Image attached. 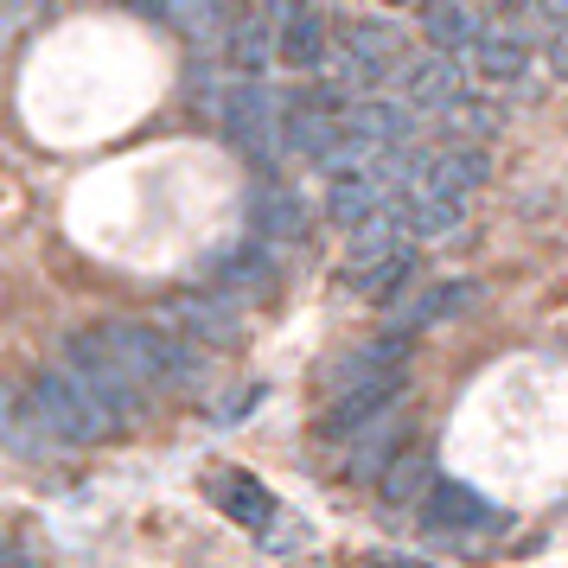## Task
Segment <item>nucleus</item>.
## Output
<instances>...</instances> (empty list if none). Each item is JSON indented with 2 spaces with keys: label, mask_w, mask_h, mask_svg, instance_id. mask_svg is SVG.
I'll list each match as a JSON object with an SVG mask.
<instances>
[{
  "label": "nucleus",
  "mask_w": 568,
  "mask_h": 568,
  "mask_svg": "<svg viewBox=\"0 0 568 568\" xmlns=\"http://www.w3.org/2000/svg\"><path fill=\"white\" fill-rule=\"evenodd\" d=\"M403 377H409V338L403 333H389V338H377V345L352 352V358L326 377L333 403H326V422H320V428H326V435H352V428H364L377 409L403 403Z\"/></svg>",
  "instance_id": "1"
},
{
  "label": "nucleus",
  "mask_w": 568,
  "mask_h": 568,
  "mask_svg": "<svg viewBox=\"0 0 568 568\" xmlns=\"http://www.w3.org/2000/svg\"><path fill=\"white\" fill-rule=\"evenodd\" d=\"M90 338L109 352V364L129 377L141 396L148 389H173V384H185L192 377V345L185 338H173L166 326H148V320H97L90 326Z\"/></svg>",
  "instance_id": "2"
},
{
  "label": "nucleus",
  "mask_w": 568,
  "mask_h": 568,
  "mask_svg": "<svg viewBox=\"0 0 568 568\" xmlns=\"http://www.w3.org/2000/svg\"><path fill=\"white\" fill-rule=\"evenodd\" d=\"M27 422L45 440H64V447H90V440L115 435V415H109L103 403H97V396H90V389L64 371V364L32 371V384H27Z\"/></svg>",
  "instance_id": "3"
},
{
  "label": "nucleus",
  "mask_w": 568,
  "mask_h": 568,
  "mask_svg": "<svg viewBox=\"0 0 568 568\" xmlns=\"http://www.w3.org/2000/svg\"><path fill=\"white\" fill-rule=\"evenodd\" d=\"M282 115H287V97H275L262 78L236 83L231 97L217 103V129L243 160H282Z\"/></svg>",
  "instance_id": "4"
},
{
  "label": "nucleus",
  "mask_w": 568,
  "mask_h": 568,
  "mask_svg": "<svg viewBox=\"0 0 568 568\" xmlns=\"http://www.w3.org/2000/svg\"><path fill=\"white\" fill-rule=\"evenodd\" d=\"M491 160L479 141H454V148H428L422 160H403V199H466L479 192Z\"/></svg>",
  "instance_id": "5"
},
{
  "label": "nucleus",
  "mask_w": 568,
  "mask_h": 568,
  "mask_svg": "<svg viewBox=\"0 0 568 568\" xmlns=\"http://www.w3.org/2000/svg\"><path fill=\"white\" fill-rule=\"evenodd\" d=\"M64 371H71V377H78V384L90 389V396H97L109 415H115V428H129L134 415H141V389H134L129 377L109 364V352L97 345V338H90V326L64 338Z\"/></svg>",
  "instance_id": "6"
},
{
  "label": "nucleus",
  "mask_w": 568,
  "mask_h": 568,
  "mask_svg": "<svg viewBox=\"0 0 568 568\" xmlns=\"http://www.w3.org/2000/svg\"><path fill=\"white\" fill-rule=\"evenodd\" d=\"M160 320H166V333L173 338H185L192 352L199 345H236L243 338V313H236V301L231 294H173L166 307H160Z\"/></svg>",
  "instance_id": "7"
},
{
  "label": "nucleus",
  "mask_w": 568,
  "mask_h": 568,
  "mask_svg": "<svg viewBox=\"0 0 568 568\" xmlns=\"http://www.w3.org/2000/svg\"><path fill=\"white\" fill-rule=\"evenodd\" d=\"M403 32L384 27V20H345L338 27V71H345V83H384L403 71Z\"/></svg>",
  "instance_id": "8"
},
{
  "label": "nucleus",
  "mask_w": 568,
  "mask_h": 568,
  "mask_svg": "<svg viewBox=\"0 0 568 568\" xmlns=\"http://www.w3.org/2000/svg\"><path fill=\"white\" fill-rule=\"evenodd\" d=\"M211 282L217 294H231V301H262V294H275L282 287V262L268 243H231V250H217L211 256Z\"/></svg>",
  "instance_id": "9"
},
{
  "label": "nucleus",
  "mask_w": 568,
  "mask_h": 568,
  "mask_svg": "<svg viewBox=\"0 0 568 568\" xmlns=\"http://www.w3.org/2000/svg\"><path fill=\"white\" fill-rule=\"evenodd\" d=\"M396 83H403V109L409 115H422V109H447L466 103V78H460V58H440V52H422L409 58L403 71H396Z\"/></svg>",
  "instance_id": "10"
},
{
  "label": "nucleus",
  "mask_w": 568,
  "mask_h": 568,
  "mask_svg": "<svg viewBox=\"0 0 568 568\" xmlns=\"http://www.w3.org/2000/svg\"><path fill=\"white\" fill-rule=\"evenodd\" d=\"M422 524L440 530V537L486 530V524H491V498H486V491H473V486H460V479H435L428 498H422Z\"/></svg>",
  "instance_id": "11"
},
{
  "label": "nucleus",
  "mask_w": 568,
  "mask_h": 568,
  "mask_svg": "<svg viewBox=\"0 0 568 568\" xmlns=\"http://www.w3.org/2000/svg\"><path fill=\"white\" fill-rule=\"evenodd\" d=\"M275 58L294 64V71H320V58H326V20H320V7L287 0L282 32H275Z\"/></svg>",
  "instance_id": "12"
},
{
  "label": "nucleus",
  "mask_w": 568,
  "mask_h": 568,
  "mask_svg": "<svg viewBox=\"0 0 568 568\" xmlns=\"http://www.w3.org/2000/svg\"><path fill=\"white\" fill-rule=\"evenodd\" d=\"M396 447H403V403L377 409L358 428V447H352V460H345V479H377V473L396 460Z\"/></svg>",
  "instance_id": "13"
},
{
  "label": "nucleus",
  "mask_w": 568,
  "mask_h": 568,
  "mask_svg": "<svg viewBox=\"0 0 568 568\" xmlns=\"http://www.w3.org/2000/svg\"><path fill=\"white\" fill-rule=\"evenodd\" d=\"M211 498H217V511L231 517V524H243V530H268V524H275V491L262 486V479H250V473H217V479H211Z\"/></svg>",
  "instance_id": "14"
},
{
  "label": "nucleus",
  "mask_w": 568,
  "mask_h": 568,
  "mask_svg": "<svg viewBox=\"0 0 568 568\" xmlns=\"http://www.w3.org/2000/svg\"><path fill=\"white\" fill-rule=\"evenodd\" d=\"M428 486H435V460H428V447H415V440H403V447H396V460L377 473V491H384V505L396 517L409 511Z\"/></svg>",
  "instance_id": "15"
},
{
  "label": "nucleus",
  "mask_w": 568,
  "mask_h": 568,
  "mask_svg": "<svg viewBox=\"0 0 568 568\" xmlns=\"http://www.w3.org/2000/svg\"><path fill=\"white\" fill-rule=\"evenodd\" d=\"M479 39H486V20H479V7H466V0H440V7H428V45H435L440 58L473 52Z\"/></svg>",
  "instance_id": "16"
},
{
  "label": "nucleus",
  "mask_w": 568,
  "mask_h": 568,
  "mask_svg": "<svg viewBox=\"0 0 568 568\" xmlns=\"http://www.w3.org/2000/svg\"><path fill=\"white\" fill-rule=\"evenodd\" d=\"M256 236L262 243H294L307 236V205L294 185H262L256 192Z\"/></svg>",
  "instance_id": "17"
},
{
  "label": "nucleus",
  "mask_w": 568,
  "mask_h": 568,
  "mask_svg": "<svg viewBox=\"0 0 568 568\" xmlns=\"http://www.w3.org/2000/svg\"><path fill=\"white\" fill-rule=\"evenodd\" d=\"M268 52H275V32L262 27V13L250 7V13H236L231 27H224V58H231L243 78H262V64H268Z\"/></svg>",
  "instance_id": "18"
},
{
  "label": "nucleus",
  "mask_w": 568,
  "mask_h": 568,
  "mask_svg": "<svg viewBox=\"0 0 568 568\" xmlns=\"http://www.w3.org/2000/svg\"><path fill=\"white\" fill-rule=\"evenodd\" d=\"M473 64H479V78H491V83H517L530 71V39H524V32H486V39L473 45Z\"/></svg>",
  "instance_id": "19"
},
{
  "label": "nucleus",
  "mask_w": 568,
  "mask_h": 568,
  "mask_svg": "<svg viewBox=\"0 0 568 568\" xmlns=\"http://www.w3.org/2000/svg\"><path fill=\"white\" fill-rule=\"evenodd\" d=\"M396 217H403V236H440L466 217V199H396Z\"/></svg>",
  "instance_id": "20"
},
{
  "label": "nucleus",
  "mask_w": 568,
  "mask_h": 568,
  "mask_svg": "<svg viewBox=\"0 0 568 568\" xmlns=\"http://www.w3.org/2000/svg\"><path fill=\"white\" fill-rule=\"evenodd\" d=\"M409 268H415V243H409V250H396V256H384V262H371V268H352L345 282L358 287L364 301H389V294H396V282H403Z\"/></svg>",
  "instance_id": "21"
},
{
  "label": "nucleus",
  "mask_w": 568,
  "mask_h": 568,
  "mask_svg": "<svg viewBox=\"0 0 568 568\" xmlns=\"http://www.w3.org/2000/svg\"><path fill=\"white\" fill-rule=\"evenodd\" d=\"M479 301V287L473 282H440V287H428L422 301L409 307V326H435V320H454L460 307H473Z\"/></svg>",
  "instance_id": "22"
},
{
  "label": "nucleus",
  "mask_w": 568,
  "mask_h": 568,
  "mask_svg": "<svg viewBox=\"0 0 568 568\" xmlns=\"http://www.w3.org/2000/svg\"><path fill=\"white\" fill-rule=\"evenodd\" d=\"M447 129H454V134H491V129H498V115H479V109L454 103V109H447Z\"/></svg>",
  "instance_id": "23"
},
{
  "label": "nucleus",
  "mask_w": 568,
  "mask_h": 568,
  "mask_svg": "<svg viewBox=\"0 0 568 568\" xmlns=\"http://www.w3.org/2000/svg\"><path fill=\"white\" fill-rule=\"evenodd\" d=\"M549 64H556V78L568 83V27L556 32V45H549Z\"/></svg>",
  "instance_id": "24"
},
{
  "label": "nucleus",
  "mask_w": 568,
  "mask_h": 568,
  "mask_svg": "<svg viewBox=\"0 0 568 568\" xmlns=\"http://www.w3.org/2000/svg\"><path fill=\"white\" fill-rule=\"evenodd\" d=\"M0 568H32L20 549H13V537H7V524H0Z\"/></svg>",
  "instance_id": "25"
},
{
  "label": "nucleus",
  "mask_w": 568,
  "mask_h": 568,
  "mask_svg": "<svg viewBox=\"0 0 568 568\" xmlns=\"http://www.w3.org/2000/svg\"><path fill=\"white\" fill-rule=\"evenodd\" d=\"M530 7H537V13H549V20H562V27H568V0H530Z\"/></svg>",
  "instance_id": "26"
},
{
  "label": "nucleus",
  "mask_w": 568,
  "mask_h": 568,
  "mask_svg": "<svg viewBox=\"0 0 568 568\" xmlns=\"http://www.w3.org/2000/svg\"><path fill=\"white\" fill-rule=\"evenodd\" d=\"M371 568H409L403 556H371Z\"/></svg>",
  "instance_id": "27"
},
{
  "label": "nucleus",
  "mask_w": 568,
  "mask_h": 568,
  "mask_svg": "<svg viewBox=\"0 0 568 568\" xmlns=\"http://www.w3.org/2000/svg\"><path fill=\"white\" fill-rule=\"evenodd\" d=\"M389 7H409V0H389Z\"/></svg>",
  "instance_id": "28"
},
{
  "label": "nucleus",
  "mask_w": 568,
  "mask_h": 568,
  "mask_svg": "<svg viewBox=\"0 0 568 568\" xmlns=\"http://www.w3.org/2000/svg\"><path fill=\"white\" fill-rule=\"evenodd\" d=\"M0 435H7V422H0Z\"/></svg>",
  "instance_id": "29"
}]
</instances>
